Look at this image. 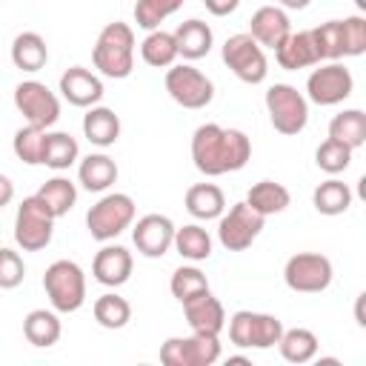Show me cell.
<instances>
[{"label":"cell","mask_w":366,"mask_h":366,"mask_svg":"<svg viewBox=\"0 0 366 366\" xmlns=\"http://www.w3.org/2000/svg\"><path fill=\"white\" fill-rule=\"evenodd\" d=\"M11 63L20 71H29V74L40 71L49 63V46H46V40L37 31H20L11 40Z\"/></svg>","instance_id":"603a6c76"},{"label":"cell","mask_w":366,"mask_h":366,"mask_svg":"<svg viewBox=\"0 0 366 366\" xmlns=\"http://www.w3.org/2000/svg\"><path fill=\"white\" fill-rule=\"evenodd\" d=\"M140 57L154 66V69H169L174 66L177 60V43H174V34L172 31H163V29H154L143 37L140 43Z\"/></svg>","instance_id":"d6a6232c"},{"label":"cell","mask_w":366,"mask_h":366,"mask_svg":"<svg viewBox=\"0 0 366 366\" xmlns=\"http://www.w3.org/2000/svg\"><path fill=\"white\" fill-rule=\"evenodd\" d=\"M134 223V200L123 192L103 194L89 212H86V229L94 240L109 243L120 232H126Z\"/></svg>","instance_id":"277c9868"},{"label":"cell","mask_w":366,"mask_h":366,"mask_svg":"<svg viewBox=\"0 0 366 366\" xmlns=\"http://www.w3.org/2000/svg\"><path fill=\"white\" fill-rule=\"evenodd\" d=\"M180 306H183V315H186V323H189L192 332H197V335H217L220 337V332L226 326V312H223V303L212 295V289L189 297Z\"/></svg>","instance_id":"2e32d148"},{"label":"cell","mask_w":366,"mask_h":366,"mask_svg":"<svg viewBox=\"0 0 366 366\" xmlns=\"http://www.w3.org/2000/svg\"><path fill=\"white\" fill-rule=\"evenodd\" d=\"M92 60L103 77H112V80L129 77L134 69V31H132V26L120 23V20L103 26V31L97 34V43L92 49Z\"/></svg>","instance_id":"7a4b0ae2"},{"label":"cell","mask_w":366,"mask_h":366,"mask_svg":"<svg viewBox=\"0 0 366 366\" xmlns=\"http://www.w3.org/2000/svg\"><path fill=\"white\" fill-rule=\"evenodd\" d=\"M320 60H340L343 57V40H340V20H326L317 29H312Z\"/></svg>","instance_id":"60d3db41"},{"label":"cell","mask_w":366,"mask_h":366,"mask_svg":"<svg viewBox=\"0 0 366 366\" xmlns=\"http://www.w3.org/2000/svg\"><path fill=\"white\" fill-rule=\"evenodd\" d=\"M292 31V23H289V14L280 9V6H260L252 20H249V34L263 46V49H277Z\"/></svg>","instance_id":"d6986e66"},{"label":"cell","mask_w":366,"mask_h":366,"mask_svg":"<svg viewBox=\"0 0 366 366\" xmlns=\"http://www.w3.org/2000/svg\"><path fill=\"white\" fill-rule=\"evenodd\" d=\"M94 312V320L103 326V329H123L129 320H132V303L126 297H120L117 292H106L94 300L92 306Z\"/></svg>","instance_id":"e575fe53"},{"label":"cell","mask_w":366,"mask_h":366,"mask_svg":"<svg viewBox=\"0 0 366 366\" xmlns=\"http://www.w3.org/2000/svg\"><path fill=\"white\" fill-rule=\"evenodd\" d=\"M160 360L166 366H212L220 360V340L217 335H197L189 337H169L160 346Z\"/></svg>","instance_id":"4fadbf2b"},{"label":"cell","mask_w":366,"mask_h":366,"mask_svg":"<svg viewBox=\"0 0 366 366\" xmlns=\"http://www.w3.org/2000/svg\"><path fill=\"white\" fill-rule=\"evenodd\" d=\"M283 9H292V11H300V9H306L312 0H277Z\"/></svg>","instance_id":"f6af8a7d"},{"label":"cell","mask_w":366,"mask_h":366,"mask_svg":"<svg viewBox=\"0 0 366 366\" xmlns=\"http://www.w3.org/2000/svg\"><path fill=\"white\" fill-rule=\"evenodd\" d=\"M226 363H229V366H232V363H243V366H249V363H252V360H249V357H246V355H232V357H229V360H226Z\"/></svg>","instance_id":"bcb514c9"},{"label":"cell","mask_w":366,"mask_h":366,"mask_svg":"<svg viewBox=\"0 0 366 366\" xmlns=\"http://www.w3.org/2000/svg\"><path fill=\"white\" fill-rule=\"evenodd\" d=\"M174 223L166 214H143L132 226V243L143 257H163L174 240Z\"/></svg>","instance_id":"9a60e30c"},{"label":"cell","mask_w":366,"mask_h":366,"mask_svg":"<svg viewBox=\"0 0 366 366\" xmlns=\"http://www.w3.org/2000/svg\"><path fill=\"white\" fill-rule=\"evenodd\" d=\"M246 203H249L257 214L269 217V214H280V212H286L289 203H292V194H289V189H286L283 183L260 180V183H254V186L249 189Z\"/></svg>","instance_id":"83f0119b"},{"label":"cell","mask_w":366,"mask_h":366,"mask_svg":"<svg viewBox=\"0 0 366 366\" xmlns=\"http://www.w3.org/2000/svg\"><path fill=\"white\" fill-rule=\"evenodd\" d=\"M60 94L71 106L89 109V106H97L103 100V80L83 66H71L60 74Z\"/></svg>","instance_id":"e0dca14e"},{"label":"cell","mask_w":366,"mask_h":366,"mask_svg":"<svg viewBox=\"0 0 366 366\" xmlns=\"http://www.w3.org/2000/svg\"><path fill=\"white\" fill-rule=\"evenodd\" d=\"M172 246H174V252H177L183 260L200 263V260H209V254H212V234H209L203 226L189 223V226L174 229Z\"/></svg>","instance_id":"f1b7e54d"},{"label":"cell","mask_w":366,"mask_h":366,"mask_svg":"<svg viewBox=\"0 0 366 366\" xmlns=\"http://www.w3.org/2000/svg\"><path fill=\"white\" fill-rule=\"evenodd\" d=\"M23 335L31 346L37 349H49L60 340L63 335V326H60V317L57 312H49V309H34L23 317Z\"/></svg>","instance_id":"d4e9b609"},{"label":"cell","mask_w":366,"mask_h":366,"mask_svg":"<svg viewBox=\"0 0 366 366\" xmlns=\"http://www.w3.org/2000/svg\"><path fill=\"white\" fill-rule=\"evenodd\" d=\"M220 57H223V63L229 66V71H232L237 80L249 83V86L263 83L266 74H269L266 51H263V46H260L249 31L232 34V37L223 43V49H220Z\"/></svg>","instance_id":"5b68a950"},{"label":"cell","mask_w":366,"mask_h":366,"mask_svg":"<svg viewBox=\"0 0 366 366\" xmlns=\"http://www.w3.org/2000/svg\"><path fill=\"white\" fill-rule=\"evenodd\" d=\"M46 132L49 129H40V126H31V123H26L23 129H17L14 132V140H11V149H14L17 160H23L26 166H40Z\"/></svg>","instance_id":"d590c367"},{"label":"cell","mask_w":366,"mask_h":366,"mask_svg":"<svg viewBox=\"0 0 366 366\" xmlns=\"http://www.w3.org/2000/svg\"><path fill=\"white\" fill-rule=\"evenodd\" d=\"M277 349H280L283 360H289L295 366H303V363L317 357V335L312 329H303V326L283 329V335L277 340Z\"/></svg>","instance_id":"4316f807"},{"label":"cell","mask_w":366,"mask_h":366,"mask_svg":"<svg viewBox=\"0 0 366 366\" xmlns=\"http://www.w3.org/2000/svg\"><path fill=\"white\" fill-rule=\"evenodd\" d=\"M132 269H134V260H132V252L126 246H103L92 263L94 280L103 286H112V289L123 286L132 277Z\"/></svg>","instance_id":"ffe728a7"},{"label":"cell","mask_w":366,"mask_h":366,"mask_svg":"<svg viewBox=\"0 0 366 366\" xmlns=\"http://www.w3.org/2000/svg\"><path fill=\"white\" fill-rule=\"evenodd\" d=\"M312 206L326 214V217H335V214H343L349 206H352V189L337 180V177H329L323 180L315 192H312Z\"/></svg>","instance_id":"1f68e13d"},{"label":"cell","mask_w":366,"mask_h":366,"mask_svg":"<svg viewBox=\"0 0 366 366\" xmlns=\"http://www.w3.org/2000/svg\"><path fill=\"white\" fill-rule=\"evenodd\" d=\"M203 6H206L209 14H214V17H226V14L237 11L240 0H203Z\"/></svg>","instance_id":"7bdbcfd3"},{"label":"cell","mask_w":366,"mask_h":366,"mask_svg":"<svg viewBox=\"0 0 366 366\" xmlns=\"http://www.w3.org/2000/svg\"><path fill=\"white\" fill-rule=\"evenodd\" d=\"M340 40H343V57H360L366 51V17L363 14L343 17Z\"/></svg>","instance_id":"ab89813d"},{"label":"cell","mask_w":366,"mask_h":366,"mask_svg":"<svg viewBox=\"0 0 366 366\" xmlns=\"http://www.w3.org/2000/svg\"><path fill=\"white\" fill-rule=\"evenodd\" d=\"M315 163H317V169L326 172V174H340V172H346L349 163H352V149L343 146L340 140L326 137V140L317 146V152H315Z\"/></svg>","instance_id":"f35d334b"},{"label":"cell","mask_w":366,"mask_h":366,"mask_svg":"<svg viewBox=\"0 0 366 366\" xmlns=\"http://www.w3.org/2000/svg\"><path fill=\"white\" fill-rule=\"evenodd\" d=\"M180 6H183V0H137L134 3V23L146 31H154Z\"/></svg>","instance_id":"74e56055"},{"label":"cell","mask_w":366,"mask_h":366,"mask_svg":"<svg viewBox=\"0 0 366 366\" xmlns=\"http://www.w3.org/2000/svg\"><path fill=\"white\" fill-rule=\"evenodd\" d=\"M332 260L320 252H297L286 260L283 266V280L292 292H303V295H317L326 292L332 283Z\"/></svg>","instance_id":"9c48e42d"},{"label":"cell","mask_w":366,"mask_h":366,"mask_svg":"<svg viewBox=\"0 0 366 366\" xmlns=\"http://www.w3.org/2000/svg\"><path fill=\"white\" fill-rule=\"evenodd\" d=\"M37 197L46 203V209L54 214V220L57 217H63V214H69L71 212V206L77 203V186L69 180V177H51V180H46L40 189H37Z\"/></svg>","instance_id":"836d02e7"},{"label":"cell","mask_w":366,"mask_h":366,"mask_svg":"<svg viewBox=\"0 0 366 366\" xmlns=\"http://www.w3.org/2000/svg\"><path fill=\"white\" fill-rule=\"evenodd\" d=\"M51 234H54V214L46 209V203L37 194L23 197L14 214V243L23 252H40L51 243Z\"/></svg>","instance_id":"52a82bcc"},{"label":"cell","mask_w":366,"mask_h":366,"mask_svg":"<svg viewBox=\"0 0 366 366\" xmlns=\"http://www.w3.org/2000/svg\"><path fill=\"white\" fill-rule=\"evenodd\" d=\"M226 209V197L214 183H194L186 192V212L197 220H214Z\"/></svg>","instance_id":"484cf974"},{"label":"cell","mask_w":366,"mask_h":366,"mask_svg":"<svg viewBox=\"0 0 366 366\" xmlns=\"http://www.w3.org/2000/svg\"><path fill=\"white\" fill-rule=\"evenodd\" d=\"M0 3H3V0H0Z\"/></svg>","instance_id":"c3c4849f"},{"label":"cell","mask_w":366,"mask_h":366,"mask_svg":"<svg viewBox=\"0 0 366 366\" xmlns=\"http://www.w3.org/2000/svg\"><path fill=\"white\" fill-rule=\"evenodd\" d=\"M266 112L280 134H300L309 123V100L289 83H274L266 89Z\"/></svg>","instance_id":"8992f818"},{"label":"cell","mask_w":366,"mask_h":366,"mask_svg":"<svg viewBox=\"0 0 366 366\" xmlns=\"http://www.w3.org/2000/svg\"><path fill=\"white\" fill-rule=\"evenodd\" d=\"M355 89V77L352 71L337 63V60H329L323 63L320 69H315L306 80V100L317 103V106H337L343 103Z\"/></svg>","instance_id":"5bb4252c"},{"label":"cell","mask_w":366,"mask_h":366,"mask_svg":"<svg viewBox=\"0 0 366 366\" xmlns=\"http://www.w3.org/2000/svg\"><path fill=\"white\" fill-rule=\"evenodd\" d=\"M83 134L92 146L109 149L120 137V117L109 106H89V112L83 114Z\"/></svg>","instance_id":"7402d4cb"},{"label":"cell","mask_w":366,"mask_h":366,"mask_svg":"<svg viewBox=\"0 0 366 366\" xmlns=\"http://www.w3.org/2000/svg\"><path fill=\"white\" fill-rule=\"evenodd\" d=\"M252 157V140L240 129H223L217 123H203L192 134L194 169L206 177H220L240 172Z\"/></svg>","instance_id":"6da1fadb"},{"label":"cell","mask_w":366,"mask_h":366,"mask_svg":"<svg viewBox=\"0 0 366 366\" xmlns=\"http://www.w3.org/2000/svg\"><path fill=\"white\" fill-rule=\"evenodd\" d=\"M80 157V146L69 132H46V143H43V160L40 166H49L54 172L69 169L74 160Z\"/></svg>","instance_id":"4dcf8cb0"},{"label":"cell","mask_w":366,"mask_h":366,"mask_svg":"<svg viewBox=\"0 0 366 366\" xmlns=\"http://www.w3.org/2000/svg\"><path fill=\"white\" fill-rule=\"evenodd\" d=\"M357 6H360V9H366V0H357Z\"/></svg>","instance_id":"7dc6e473"},{"label":"cell","mask_w":366,"mask_h":366,"mask_svg":"<svg viewBox=\"0 0 366 366\" xmlns=\"http://www.w3.org/2000/svg\"><path fill=\"white\" fill-rule=\"evenodd\" d=\"M26 277V263L14 249L0 246V289H17Z\"/></svg>","instance_id":"b9f144b4"},{"label":"cell","mask_w":366,"mask_h":366,"mask_svg":"<svg viewBox=\"0 0 366 366\" xmlns=\"http://www.w3.org/2000/svg\"><path fill=\"white\" fill-rule=\"evenodd\" d=\"M283 335V323L266 312L240 309L229 317V340L237 349H272Z\"/></svg>","instance_id":"ba28073f"},{"label":"cell","mask_w":366,"mask_h":366,"mask_svg":"<svg viewBox=\"0 0 366 366\" xmlns=\"http://www.w3.org/2000/svg\"><path fill=\"white\" fill-rule=\"evenodd\" d=\"M274 60H277V66L286 69V71H297V69H306V66H317V63H320V51H317V43H315L312 29L289 31V37L274 49Z\"/></svg>","instance_id":"ac0fdd59"},{"label":"cell","mask_w":366,"mask_h":366,"mask_svg":"<svg viewBox=\"0 0 366 366\" xmlns=\"http://www.w3.org/2000/svg\"><path fill=\"white\" fill-rule=\"evenodd\" d=\"M169 289H172V295H174L180 303H186L189 297H194V295H200V292H209V280H206V274H203L197 266H177V269L172 272Z\"/></svg>","instance_id":"8d00e7d4"},{"label":"cell","mask_w":366,"mask_h":366,"mask_svg":"<svg viewBox=\"0 0 366 366\" xmlns=\"http://www.w3.org/2000/svg\"><path fill=\"white\" fill-rule=\"evenodd\" d=\"M329 137L340 140L343 146H349L352 152L360 149L366 143V114L360 109H343L340 114L332 117L329 123Z\"/></svg>","instance_id":"f546056e"},{"label":"cell","mask_w":366,"mask_h":366,"mask_svg":"<svg viewBox=\"0 0 366 366\" xmlns=\"http://www.w3.org/2000/svg\"><path fill=\"white\" fill-rule=\"evenodd\" d=\"M217 220H220L217 223V240H220V246L226 252H243V249H249L257 240V234L263 232V223H266V217L257 214L246 200L234 203Z\"/></svg>","instance_id":"30bf717a"},{"label":"cell","mask_w":366,"mask_h":366,"mask_svg":"<svg viewBox=\"0 0 366 366\" xmlns=\"http://www.w3.org/2000/svg\"><path fill=\"white\" fill-rule=\"evenodd\" d=\"M43 289L54 312L71 315L86 303V274L74 260H54L43 274Z\"/></svg>","instance_id":"3957f363"},{"label":"cell","mask_w":366,"mask_h":366,"mask_svg":"<svg viewBox=\"0 0 366 366\" xmlns=\"http://www.w3.org/2000/svg\"><path fill=\"white\" fill-rule=\"evenodd\" d=\"M14 106L26 117V123L51 129L60 120V100L57 94L40 80H23L14 86Z\"/></svg>","instance_id":"7c38bea8"},{"label":"cell","mask_w":366,"mask_h":366,"mask_svg":"<svg viewBox=\"0 0 366 366\" xmlns=\"http://www.w3.org/2000/svg\"><path fill=\"white\" fill-rule=\"evenodd\" d=\"M77 180L86 192H106L117 180V163L103 152L86 154L77 166Z\"/></svg>","instance_id":"cb8c5ba5"},{"label":"cell","mask_w":366,"mask_h":366,"mask_svg":"<svg viewBox=\"0 0 366 366\" xmlns=\"http://www.w3.org/2000/svg\"><path fill=\"white\" fill-rule=\"evenodd\" d=\"M166 92H169V97H172L177 106L192 109V112L206 109V106L212 103V97H214L212 80H209L200 69H194V66H189V63L169 66V71H166Z\"/></svg>","instance_id":"8fae6325"},{"label":"cell","mask_w":366,"mask_h":366,"mask_svg":"<svg viewBox=\"0 0 366 366\" xmlns=\"http://www.w3.org/2000/svg\"><path fill=\"white\" fill-rule=\"evenodd\" d=\"M174 43H177V57L183 60H200L212 51V43H214V34L209 29V23L192 17V20H183L174 31Z\"/></svg>","instance_id":"44dd1931"},{"label":"cell","mask_w":366,"mask_h":366,"mask_svg":"<svg viewBox=\"0 0 366 366\" xmlns=\"http://www.w3.org/2000/svg\"><path fill=\"white\" fill-rule=\"evenodd\" d=\"M14 200V183L9 174H0V209Z\"/></svg>","instance_id":"ee69618b"}]
</instances>
